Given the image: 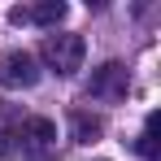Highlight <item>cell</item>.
I'll return each mask as SVG.
<instances>
[{
    "mask_svg": "<svg viewBox=\"0 0 161 161\" xmlns=\"http://www.w3.org/2000/svg\"><path fill=\"white\" fill-rule=\"evenodd\" d=\"M39 83V61L22 48H13V53L0 57V87H9V92H18V87H35Z\"/></svg>",
    "mask_w": 161,
    "mask_h": 161,
    "instance_id": "cell-3",
    "label": "cell"
},
{
    "mask_svg": "<svg viewBox=\"0 0 161 161\" xmlns=\"http://www.w3.org/2000/svg\"><path fill=\"white\" fill-rule=\"evenodd\" d=\"M65 18V4L61 0H39V4H26V9H13L9 13V22H18V26H57Z\"/></svg>",
    "mask_w": 161,
    "mask_h": 161,
    "instance_id": "cell-5",
    "label": "cell"
},
{
    "mask_svg": "<svg viewBox=\"0 0 161 161\" xmlns=\"http://www.w3.org/2000/svg\"><path fill=\"white\" fill-rule=\"evenodd\" d=\"M39 53L48 61V70H57V74H79L83 57H87V44H83V35H48Z\"/></svg>",
    "mask_w": 161,
    "mask_h": 161,
    "instance_id": "cell-2",
    "label": "cell"
},
{
    "mask_svg": "<svg viewBox=\"0 0 161 161\" xmlns=\"http://www.w3.org/2000/svg\"><path fill=\"white\" fill-rule=\"evenodd\" d=\"M87 92L100 96V100H122V96H126V70H122L118 61L100 65V70L92 74V87H87Z\"/></svg>",
    "mask_w": 161,
    "mask_h": 161,
    "instance_id": "cell-4",
    "label": "cell"
},
{
    "mask_svg": "<svg viewBox=\"0 0 161 161\" xmlns=\"http://www.w3.org/2000/svg\"><path fill=\"white\" fill-rule=\"evenodd\" d=\"M9 139H13V148H18L22 157L44 161V157H53V148H57V126L48 118H22V122L9 131Z\"/></svg>",
    "mask_w": 161,
    "mask_h": 161,
    "instance_id": "cell-1",
    "label": "cell"
},
{
    "mask_svg": "<svg viewBox=\"0 0 161 161\" xmlns=\"http://www.w3.org/2000/svg\"><path fill=\"white\" fill-rule=\"evenodd\" d=\"M70 126H74V139H79V144H92V139L100 135V118H87V113H74V118H70Z\"/></svg>",
    "mask_w": 161,
    "mask_h": 161,
    "instance_id": "cell-6",
    "label": "cell"
}]
</instances>
